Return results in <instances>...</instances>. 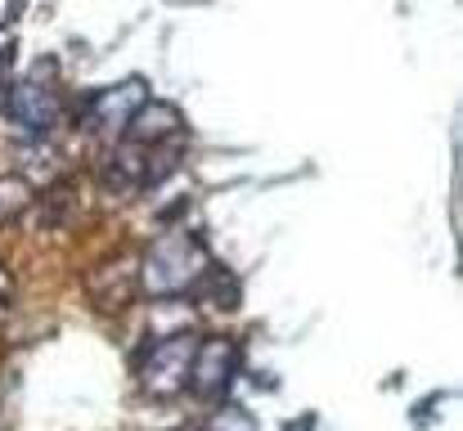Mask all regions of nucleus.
I'll use <instances>...</instances> for the list:
<instances>
[{"label":"nucleus","instance_id":"1","mask_svg":"<svg viewBox=\"0 0 463 431\" xmlns=\"http://www.w3.org/2000/svg\"><path fill=\"white\" fill-rule=\"evenodd\" d=\"M194 355V342L189 337H175V342H162L154 355L140 364V382L154 391V396H171L175 387L189 382V360Z\"/></svg>","mask_w":463,"mask_h":431},{"label":"nucleus","instance_id":"2","mask_svg":"<svg viewBox=\"0 0 463 431\" xmlns=\"http://www.w3.org/2000/svg\"><path fill=\"white\" fill-rule=\"evenodd\" d=\"M230 373H234V346L230 342H207L198 351V360L189 364V378H194L198 391H221Z\"/></svg>","mask_w":463,"mask_h":431}]
</instances>
